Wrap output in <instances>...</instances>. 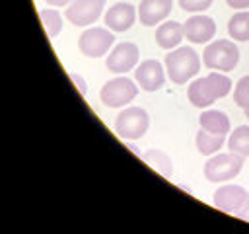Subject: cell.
Segmentation results:
<instances>
[{
    "label": "cell",
    "mask_w": 249,
    "mask_h": 234,
    "mask_svg": "<svg viewBox=\"0 0 249 234\" xmlns=\"http://www.w3.org/2000/svg\"><path fill=\"white\" fill-rule=\"evenodd\" d=\"M230 92H231V80L220 70H214L202 78L193 80L187 88V98L195 107L204 109L210 107L218 98L228 96Z\"/></svg>",
    "instance_id": "cell-1"
},
{
    "label": "cell",
    "mask_w": 249,
    "mask_h": 234,
    "mask_svg": "<svg viewBox=\"0 0 249 234\" xmlns=\"http://www.w3.org/2000/svg\"><path fill=\"white\" fill-rule=\"evenodd\" d=\"M165 70L173 84H187L200 70V58L191 47H177L165 55Z\"/></svg>",
    "instance_id": "cell-2"
},
{
    "label": "cell",
    "mask_w": 249,
    "mask_h": 234,
    "mask_svg": "<svg viewBox=\"0 0 249 234\" xmlns=\"http://www.w3.org/2000/svg\"><path fill=\"white\" fill-rule=\"evenodd\" d=\"M202 62L210 70L230 72L239 62V49L230 39H216L206 45L202 53Z\"/></svg>",
    "instance_id": "cell-3"
},
{
    "label": "cell",
    "mask_w": 249,
    "mask_h": 234,
    "mask_svg": "<svg viewBox=\"0 0 249 234\" xmlns=\"http://www.w3.org/2000/svg\"><path fill=\"white\" fill-rule=\"evenodd\" d=\"M241 168H243V156L235 152H218L216 156L208 158V162L204 164V177L210 183H224L237 177Z\"/></svg>",
    "instance_id": "cell-4"
},
{
    "label": "cell",
    "mask_w": 249,
    "mask_h": 234,
    "mask_svg": "<svg viewBox=\"0 0 249 234\" xmlns=\"http://www.w3.org/2000/svg\"><path fill=\"white\" fill-rule=\"evenodd\" d=\"M148 125H150V117H148L146 109L132 105V107H124L117 115L115 133L124 140H136L146 135Z\"/></svg>",
    "instance_id": "cell-5"
},
{
    "label": "cell",
    "mask_w": 249,
    "mask_h": 234,
    "mask_svg": "<svg viewBox=\"0 0 249 234\" xmlns=\"http://www.w3.org/2000/svg\"><path fill=\"white\" fill-rule=\"evenodd\" d=\"M136 94H138V86L130 78L117 76L103 84L99 98L107 107H124L136 98Z\"/></svg>",
    "instance_id": "cell-6"
},
{
    "label": "cell",
    "mask_w": 249,
    "mask_h": 234,
    "mask_svg": "<svg viewBox=\"0 0 249 234\" xmlns=\"http://www.w3.org/2000/svg\"><path fill=\"white\" fill-rule=\"evenodd\" d=\"M115 43V35L109 27H88L78 37V49L89 58H99L109 53Z\"/></svg>",
    "instance_id": "cell-7"
},
{
    "label": "cell",
    "mask_w": 249,
    "mask_h": 234,
    "mask_svg": "<svg viewBox=\"0 0 249 234\" xmlns=\"http://www.w3.org/2000/svg\"><path fill=\"white\" fill-rule=\"evenodd\" d=\"M138 58H140L138 45L124 41V43L115 45L109 51V55L105 58V66H107V70H111L115 74H126L128 70H132L138 64Z\"/></svg>",
    "instance_id": "cell-8"
},
{
    "label": "cell",
    "mask_w": 249,
    "mask_h": 234,
    "mask_svg": "<svg viewBox=\"0 0 249 234\" xmlns=\"http://www.w3.org/2000/svg\"><path fill=\"white\" fill-rule=\"evenodd\" d=\"M105 0H72L66 8V20L76 27H88L103 14Z\"/></svg>",
    "instance_id": "cell-9"
},
{
    "label": "cell",
    "mask_w": 249,
    "mask_h": 234,
    "mask_svg": "<svg viewBox=\"0 0 249 234\" xmlns=\"http://www.w3.org/2000/svg\"><path fill=\"white\" fill-rule=\"evenodd\" d=\"M134 78L138 82V86L144 90V92H156L163 86L165 82V72H163V66L160 60H154V58H148V60H142L136 70H134Z\"/></svg>",
    "instance_id": "cell-10"
},
{
    "label": "cell",
    "mask_w": 249,
    "mask_h": 234,
    "mask_svg": "<svg viewBox=\"0 0 249 234\" xmlns=\"http://www.w3.org/2000/svg\"><path fill=\"white\" fill-rule=\"evenodd\" d=\"M138 18V10L132 6V4H126V2H117L113 4L105 16H103V21L105 25L111 29V31H117V33H123V31H128L134 23V20Z\"/></svg>",
    "instance_id": "cell-11"
},
{
    "label": "cell",
    "mask_w": 249,
    "mask_h": 234,
    "mask_svg": "<svg viewBox=\"0 0 249 234\" xmlns=\"http://www.w3.org/2000/svg\"><path fill=\"white\" fill-rule=\"evenodd\" d=\"M183 31H185L187 41L196 43V45H202V43H208L210 39H214V35H216V23H214L212 18L198 14V16H191L183 23Z\"/></svg>",
    "instance_id": "cell-12"
},
{
    "label": "cell",
    "mask_w": 249,
    "mask_h": 234,
    "mask_svg": "<svg viewBox=\"0 0 249 234\" xmlns=\"http://www.w3.org/2000/svg\"><path fill=\"white\" fill-rule=\"evenodd\" d=\"M249 197V193L241 187V185H231V183H228V185H222V187H218L216 191H214V199H212V203L220 209V211H224V213H230V214H235V211L243 205V201Z\"/></svg>",
    "instance_id": "cell-13"
},
{
    "label": "cell",
    "mask_w": 249,
    "mask_h": 234,
    "mask_svg": "<svg viewBox=\"0 0 249 234\" xmlns=\"http://www.w3.org/2000/svg\"><path fill=\"white\" fill-rule=\"evenodd\" d=\"M173 10V0H142L138 6V20L146 27L161 23Z\"/></svg>",
    "instance_id": "cell-14"
},
{
    "label": "cell",
    "mask_w": 249,
    "mask_h": 234,
    "mask_svg": "<svg viewBox=\"0 0 249 234\" xmlns=\"http://www.w3.org/2000/svg\"><path fill=\"white\" fill-rule=\"evenodd\" d=\"M183 37H185V31H183V23H179V21H163V23H160L158 25V29H156V35H154V39H156V43L161 47V49H175V47H179V43L183 41Z\"/></svg>",
    "instance_id": "cell-15"
},
{
    "label": "cell",
    "mask_w": 249,
    "mask_h": 234,
    "mask_svg": "<svg viewBox=\"0 0 249 234\" xmlns=\"http://www.w3.org/2000/svg\"><path fill=\"white\" fill-rule=\"evenodd\" d=\"M200 129L212 133V135H228L230 133V117L224 111L218 109H206L198 117Z\"/></svg>",
    "instance_id": "cell-16"
},
{
    "label": "cell",
    "mask_w": 249,
    "mask_h": 234,
    "mask_svg": "<svg viewBox=\"0 0 249 234\" xmlns=\"http://www.w3.org/2000/svg\"><path fill=\"white\" fill-rule=\"evenodd\" d=\"M195 142H196V150H198L200 154H204V156H212V154H216V152L224 146V142H226V135H212V133L200 129V131L196 133Z\"/></svg>",
    "instance_id": "cell-17"
},
{
    "label": "cell",
    "mask_w": 249,
    "mask_h": 234,
    "mask_svg": "<svg viewBox=\"0 0 249 234\" xmlns=\"http://www.w3.org/2000/svg\"><path fill=\"white\" fill-rule=\"evenodd\" d=\"M142 160L148 162L154 170H158L163 177H171L173 176V160L165 152L156 150V148H150V150H146L142 154Z\"/></svg>",
    "instance_id": "cell-18"
},
{
    "label": "cell",
    "mask_w": 249,
    "mask_h": 234,
    "mask_svg": "<svg viewBox=\"0 0 249 234\" xmlns=\"http://www.w3.org/2000/svg\"><path fill=\"white\" fill-rule=\"evenodd\" d=\"M228 33L235 41H249V12L239 10L228 21Z\"/></svg>",
    "instance_id": "cell-19"
},
{
    "label": "cell",
    "mask_w": 249,
    "mask_h": 234,
    "mask_svg": "<svg viewBox=\"0 0 249 234\" xmlns=\"http://www.w3.org/2000/svg\"><path fill=\"white\" fill-rule=\"evenodd\" d=\"M228 148L243 158L249 156V125H239L233 129V133H230Z\"/></svg>",
    "instance_id": "cell-20"
},
{
    "label": "cell",
    "mask_w": 249,
    "mask_h": 234,
    "mask_svg": "<svg viewBox=\"0 0 249 234\" xmlns=\"http://www.w3.org/2000/svg\"><path fill=\"white\" fill-rule=\"evenodd\" d=\"M39 18H41V23H43L47 35L51 39L58 37V33L62 31V18H60V14L56 10H53V8H43V10H39Z\"/></svg>",
    "instance_id": "cell-21"
},
{
    "label": "cell",
    "mask_w": 249,
    "mask_h": 234,
    "mask_svg": "<svg viewBox=\"0 0 249 234\" xmlns=\"http://www.w3.org/2000/svg\"><path fill=\"white\" fill-rule=\"evenodd\" d=\"M233 101L241 109H249V74L241 76L233 88Z\"/></svg>",
    "instance_id": "cell-22"
},
{
    "label": "cell",
    "mask_w": 249,
    "mask_h": 234,
    "mask_svg": "<svg viewBox=\"0 0 249 234\" xmlns=\"http://www.w3.org/2000/svg\"><path fill=\"white\" fill-rule=\"evenodd\" d=\"M214 0H179V8L185 10V12H193V14H198V12H204L212 6Z\"/></svg>",
    "instance_id": "cell-23"
},
{
    "label": "cell",
    "mask_w": 249,
    "mask_h": 234,
    "mask_svg": "<svg viewBox=\"0 0 249 234\" xmlns=\"http://www.w3.org/2000/svg\"><path fill=\"white\" fill-rule=\"evenodd\" d=\"M68 76H70V80H72V82L76 84V88H78V92H80L82 96H86V94H88V88H86L88 84H86V80H84V78H82L80 74H74V72H70Z\"/></svg>",
    "instance_id": "cell-24"
},
{
    "label": "cell",
    "mask_w": 249,
    "mask_h": 234,
    "mask_svg": "<svg viewBox=\"0 0 249 234\" xmlns=\"http://www.w3.org/2000/svg\"><path fill=\"white\" fill-rule=\"evenodd\" d=\"M235 216L241 218V220H247V222H249V197H247V199L243 201V205L235 211Z\"/></svg>",
    "instance_id": "cell-25"
},
{
    "label": "cell",
    "mask_w": 249,
    "mask_h": 234,
    "mask_svg": "<svg viewBox=\"0 0 249 234\" xmlns=\"http://www.w3.org/2000/svg\"><path fill=\"white\" fill-rule=\"evenodd\" d=\"M230 8H235V10H245L249 8V0H226Z\"/></svg>",
    "instance_id": "cell-26"
},
{
    "label": "cell",
    "mask_w": 249,
    "mask_h": 234,
    "mask_svg": "<svg viewBox=\"0 0 249 234\" xmlns=\"http://www.w3.org/2000/svg\"><path fill=\"white\" fill-rule=\"evenodd\" d=\"M49 6H53V8H62V6H68L72 0H45Z\"/></svg>",
    "instance_id": "cell-27"
},
{
    "label": "cell",
    "mask_w": 249,
    "mask_h": 234,
    "mask_svg": "<svg viewBox=\"0 0 249 234\" xmlns=\"http://www.w3.org/2000/svg\"><path fill=\"white\" fill-rule=\"evenodd\" d=\"M243 111H245V117L249 119V109H243Z\"/></svg>",
    "instance_id": "cell-28"
}]
</instances>
